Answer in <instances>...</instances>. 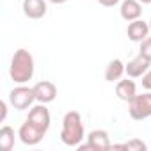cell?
<instances>
[{
	"label": "cell",
	"mask_w": 151,
	"mask_h": 151,
	"mask_svg": "<svg viewBox=\"0 0 151 151\" xmlns=\"http://www.w3.org/2000/svg\"><path fill=\"white\" fill-rule=\"evenodd\" d=\"M36 71V64H34V57L29 50L25 48H18L11 59V66H9V77L14 84H27L29 80H32Z\"/></svg>",
	"instance_id": "6da1fadb"
},
{
	"label": "cell",
	"mask_w": 151,
	"mask_h": 151,
	"mask_svg": "<svg viewBox=\"0 0 151 151\" xmlns=\"http://www.w3.org/2000/svg\"><path fill=\"white\" fill-rule=\"evenodd\" d=\"M86 139V130L82 123V116L77 110H69L62 117V130H60V140L64 146L78 147L82 140Z\"/></svg>",
	"instance_id": "7a4b0ae2"
},
{
	"label": "cell",
	"mask_w": 151,
	"mask_h": 151,
	"mask_svg": "<svg viewBox=\"0 0 151 151\" xmlns=\"http://www.w3.org/2000/svg\"><path fill=\"white\" fill-rule=\"evenodd\" d=\"M128 114L135 121H144L151 117V91L144 94H135L128 101Z\"/></svg>",
	"instance_id": "3957f363"
},
{
	"label": "cell",
	"mask_w": 151,
	"mask_h": 151,
	"mask_svg": "<svg viewBox=\"0 0 151 151\" xmlns=\"http://www.w3.org/2000/svg\"><path fill=\"white\" fill-rule=\"evenodd\" d=\"M36 101V94L32 87H27L25 84H18L9 93V105L16 110H27L32 109V103Z\"/></svg>",
	"instance_id": "277c9868"
},
{
	"label": "cell",
	"mask_w": 151,
	"mask_h": 151,
	"mask_svg": "<svg viewBox=\"0 0 151 151\" xmlns=\"http://www.w3.org/2000/svg\"><path fill=\"white\" fill-rule=\"evenodd\" d=\"M110 147H112V142H110V137H109L107 130H93V132H89L87 142L78 146L80 151H89V149H93V151H107Z\"/></svg>",
	"instance_id": "5b68a950"
},
{
	"label": "cell",
	"mask_w": 151,
	"mask_h": 151,
	"mask_svg": "<svg viewBox=\"0 0 151 151\" xmlns=\"http://www.w3.org/2000/svg\"><path fill=\"white\" fill-rule=\"evenodd\" d=\"M46 135V132H43L41 128H37L36 124H32L30 121H27L25 119V123L20 126V130H18V137H20V140L25 144V146H37L41 140H43V137Z\"/></svg>",
	"instance_id": "8992f818"
},
{
	"label": "cell",
	"mask_w": 151,
	"mask_h": 151,
	"mask_svg": "<svg viewBox=\"0 0 151 151\" xmlns=\"http://www.w3.org/2000/svg\"><path fill=\"white\" fill-rule=\"evenodd\" d=\"M27 121H30L32 124H36V126L41 128L43 132H48V130H50V123H52L50 110L45 107V103H39V105H36V107L30 109Z\"/></svg>",
	"instance_id": "52a82bcc"
},
{
	"label": "cell",
	"mask_w": 151,
	"mask_h": 151,
	"mask_svg": "<svg viewBox=\"0 0 151 151\" xmlns=\"http://www.w3.org/2000/svg\"><path fill=\"white\" fill-rule=\"evenodd\" d=\"M34 94H36V101L37 103H52L57 98V86L50 80H41L37 82L34 87Z\"/></svg>",
	"instance_id": "ba28073f"
},
{
	"label": "cell",
	"mask_w": 151,
	"mask_h": 151,
	"mask_svg": "<svg viewBox=\"0 0 151 151\" xmlns=\"http://www.w3.org/2000/svg\"><path fill=\"white\" fill-rule=\"evenodd\" d=\"M22 9L29 20H41L46 14L48 6H46V0H23Z\"/></svg>",
	"instance_id": "9c48e42d"
},
{
	"label": "cell",
	"mask_w": 151,
	"mask_h": 151,
	"mask_svg": "<svg viewBox=\"0 0 151 151\" xmlns=\"http://www.w3.org/2000/svg\"><path fill=\"white\" fill-rule=\"evenodd\" d=\"M149 68H151V62L139 53L137 57H133L132 60L126 62V75L130 78H140L147 73Z\"/></svg>",
	"instance_id": "30bf717a"
},
{
	"label": "cell",
	"mask_w": 151,
	"mask_h": 151,
	"mask_svg": "<svg viewBox=\"0 0 151 151\" xmlns=\"http://www.w3.org/2000/svg\"><path fill=\"white\" fill-rule=\"evenodd\" d=\"M126 34H128V39L133 41V43H140L144 41L147 36H149V23L144 22V20H133L128 23V29H126Z\"/></svg>",
	"instance_id": "8fae6325"
},
{
	"label": "cell",
	"mask_w": 151,
	"mask_h": 151,
	"mask_svg": "<svg viewBox=\"0 0 151 151\" xmlns=\"http://www.w3.org/2000/svg\"><path fill=\"white\" fill-rule=\"evenodd\" d=\"M119 14L124 22H133L142 16V4L139 0H123L119 6Z\"/></svg>",
	"instance_id": "7c38bea8"
},
{
	"label": "cell",
	"mask_w": 151,
	"mask_h": 151,
	"mask_svg": "<svg viewBox=\"0 0 151 151\" xmlns=\"http://www.w3.org/2000/svg\"><path fill=\"white\" fill-rule=\"evenodd\" d=\"M124 73H126V64L121 59H112L105 68L103 77L107 82H117V80H121V77Z\"/></svg>",
	"instance_id": "4fadbf2b"
},
{
	"label": "cell",
	"mask_w": 151,
	"mask_h": 151,
	"mask_svg": "<svg viewBox=\"0 0 151 151\" xmlns=\"http://www.w3.org/2000/svg\"><path fill=\"white\" fill-rule=\"evenodd\" d=\"M116 94H117V98L119 100H123V101H130L135 94H137V86H135V82L133 80H117V84H116Z\"/></svg>",
	"instance_id": "5bb4252c"
},
{
	"label": "cell",
	"mask_w": 151,
	"mask_h": 151,
	"mask_svg": "<svg viewBox=\"0 0 151 151\" xmlns=\"http://www.w3.org/2000/svg\"><path fill=\"white\" fill-rule=\"evenodd\" d=\"M14 140H16V135H14V130L11 126H2L0 128V149L2 151H11L14 147Z\"/></svg>",
	"instance_id": "9a60e30c"
},
{
	"label": "cell",
	"mask_w": 151,
	"mask_h": 151,
	"mask_svg": "<svg viewBox=\"0 0 151 151\" xmlns=\"http://www.w3.org/2000/svg\"><path fill=\"white\" fill-rule=\"evenodd\" d=\"M110 149H126V151H146L147 146L146 142H142L140 139H132L126 144H112Z\"/></svg>",
	"instance_id": "2e32d148"
},
{
	"label": "cell",
	"mask_w": 151,
	"mask_h": 151,
	"mask_svg": "<svg viewBox=\"0 0 151 151\" xmlns=\"http://www.w3.org/2000/svg\"><path fill=\"white\" fill-rule=\"evenodd\" d=\"M139 45H140V46H139V53H140L142 57H146V59L151 62V37L147 36V37H146L144 41H140Z\"/></svg>",
	"instance_id": "e0dca14e"
},
{
	"label": "cell",
	"mask_w": 151,
	"mask_h": 151,
	"mask_svg": "<svg viewBox=\"0 0 151 151\" xmlns=\"http://www.w3.org/2000/svg\"><path fill=\"white\" fill-rule=\"evenodd\" d=\"M142 87H144L146 91H151V68L147 69V73L142 77Z\"/></svg>",
	"instance_id": "ac0fdd59"
},
{
	"label": "cell",
	"mask_w": 151,
	"mask_h": 151,
	"mask_svg": "<svg viewBox=\"0 0 151 151\" xmlns=\"http://www.w3.org/2000/svg\"><path fill=\"white\" fill-rule=\"evenodd\" d=\"M0 110H2V114H0V121H6V116H7V101L6 100L0 101Z\"/></svg>",
	"instance_id": "d6986e66"
},
{
	"label": "cell",
	"mask_w": 151,
	"mask_h": 151,
	"mask_svg": "<svg viewBox=\"0 0 151 151\" xmlns=\"http://www.w3.org/2000/svg\"><path fill=\"white\" fill-rule=\"evenodd\" d=\"M98 2L103 6V7H114V6H117L121 0H98Z\"/></svg>",
	"instance_id": "ffe728a7"
},
{
	"label": "cell",
	"mask_w": 151,
	"mask_h": 151,
	"mask_svg": "<svg viewBox=\"0 0 151 151\" xmlns=\"http://www.w3.org/2000/svg\"><path fill=\"white\" fill-rule=\"evenodd\" d=\"M48 2H52V4H57V6H59V4H66L68 0H48Z\"/></svg>",
	"instance_id": "44dd1931"
},
{
	"label": "cell",
	"mask_w": 151,
	"mask_h": 151,
	"mask_svg": "<svg viewBox=\"0 0 151 151\" xmlns=\"http://www.w3.org/2000/svg\"><path fill=\"white\" fill-rule=\"evenodd\" d=\"M140 4H151V0H139Z\"/></svg>",
	"instance_id": "7402d4cb"
},
{
	"label": "cell",
	"mask_w": 151,
	"mask_h": 151,
	"mask_svg": "<svg viewBox=\"0 0 151 151\" xmlns=\"http://www.w3.org/2000/svg\"><path fill=\"white\" fill-rule=\"evenodd\" d=\"M147 23H149V32H151V20H149V22H147Z\"/></svg>",
	"instance_id": "603a6c76"
}]
</instances>
